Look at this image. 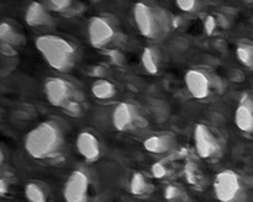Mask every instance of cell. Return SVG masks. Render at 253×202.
<instances>
[{
	"label": "cell",
	"mask_w": 253,
	"mask_h": 202,
	"mask_svg": "<svg viewBox=\"0 0 253 202\" xmlns=\"http://www.w3.org/2000/svg\"><path fill=\"white\" fill-rule=\"evenodd\" d=\"M64 135L56 121H44L30 131L25 138V149L35 159H46L61 150Z\"/></svg>",
	"instance_id": "1"
},
{
	"label": "cell",
	"mask_w": 253,
	"mask_h": 202,
	"mask_svg": "<svg viewBox=\"0 0 253 202\" xmlns=\"http://www.w3.org/2000/svg\"><path fill=\"white\" fill-rule=\"evenodd\" d=\"M36 48L49 67L61 73L72 70L77 52L71 42L56 34H42L36 38Z\"/></svg>",
	"instance_id": "2"
},
{
	"label": "cell",
	"mask_w": 253,
	"mask_h": 202,
	"mask_svg": "<svg viewBox=\"0 0 253 202\" xmlns=\"http://www.w3.org/2000/svg\"><path fill=\"white\" fill-rule=\"evenodd\" d=\"M133 19L140 34L150 39L162 38L170 29L169 14L162 7L138 2L133 7Z\"/></svg>",
	"instance_id": "3"
},
{
	"label": "cell",
	"mask_w": 253,
	"mask_h": 202,
	"mask_svg": "<svg viewBox=\"0 0 253 202\" xmlns=\"http://www.w3.org/2000/svg\"><path fill=\"white\" fill-rule=\"evenodd\" d=\"M214 192L220 202H245L241 179L232 170H224L215 176Z\"/></svg>",
	"instance_id": "4"
},
{
	"label": "cell",
	"mask_w": 253,
	"mask_h": 202,
	"mask_svg": "<svg viewBox=\"0 0 253 202\" xmlns=\"http://www.w3.org/2000/svg\"><path fill=\"white\" fill-rule=\"evenodd\" d=\"M44 94L48 102L53 106L69 107L74 95V88L71 83L61 78H49L44 83Z\"/></svg>",
	"instance_id": "5"
},
{
	"label": "cell",
	"mask_w": 253,
	"mask_h": 202,
	"mask_svg": "<svg viewBox=\"0 0 253 202\" xmlns=\"http://www.w3.org/2000/svg\"><path fill=\"white\" fill-rule=\"evenodd\" d=\"M116 34L114 22L106 16L91 17L88 24V37L91 46L96 48L106 46L114 39Z\"/></svg>",
	"instance_id": "6"
},
{
	"label": "cell",
	"mask_w": 253,
	"mask_h": 202,
	"mask_svg": "<svg viewBox=\"0 0 253 202\" xmlns=\"http://www.w3.org/2000/svg\"><path fill=\"white\" fill-rule=\"evenodd\" d=\"M89 177L83 170H74L67 179L63 189L66 202H88Z\"/></svg>",
	"instance_id": "7"
},
{
	"label": "cell",
	"mask_w": 253,
	"mask_h": 202,
	"mask_svg": "<svg viewBox=\"0 0 253 202\" xmlns=\"http://www.w3.org/2000/svg\"><path fill=\"white\" fill-rule=\"evenodd\" d=\"M194 144L198 155L204 159L214 157L220 149L219 139L211 128L204 123H198L194 130Z\"/></svg>",
	"instance_id": "8"
},
{
	"label": "cell",
	"mask_w": 253,
	"mask_h": 202,
	"mask_svg": "<svg viewBox=\"0 0 253 202\" xmlns=\"http://www.w3.org/2000/svg\"><path fill=\"white\" fill-rule=\"evenodd\" d=\"M184 81L188 91L193 98L203 100L209 98L211 94L212 80L209 74L202 69L195 68L188 70L184 75Z\"/></svg>",
	"instance_id": "9"
},
{
	"label": "cell",
	"mask_w": 253,
	"mask_h": 202,
	"mask_svg": "<svg viewBox=\"0 0 253 202\" xmlns=\"http://www.w3.org/2000/svg\"><path fill=\"white\" fill-rule=\"evenodd\" d=\"M77 150L88 162H94L100 157V144L95 135L88 131H83L77 137Z\"/></svg>",
	"instance_id": "10"
},
{
	"label": "cell",
	"mask_w": 253,
	"mask_h": 202,
	"mask_svg": "<svg viewBox=\"0 0 253 202\" xmlns=\"http://www.w3.org/2000/svg\"><path fill=\"white\" fill-rule=\"evenodd\" d=\"M235 123L242 132H253V99L244 95L235 111Z\"/></svg>",
	"instance_id": "11"
},
{
	"label": "cell",
	"mask_w": 253,
	"mask_h": 202,
	"mask_svg": "<svg viewBox=\"0 0 253 202\" xmlns=\"http://www.w3.org/2000/svg\"><path fill=\"white\" fill-rule=\"evenodd\" d=\"M137 117L136 107L130 102H120L113 112L114 127L118 131H126L133 125Z\"/></svg>",
	"instance_id": "12"
},
{
	"label": "cell",
	"mask_w": 253,
	"mask_h": 202,
	"mask_svg": "<svg viewBox=\"0 0 253 202\" xmlns=\"http://www.w3.org/2000/svg\"><path fill=\"white\" fill-rule=\"evenodd\" d=\"M25 21L29 26H43L52 22V16L49 15V10L44 4L40 2H31L27 6L25 12Z\"/></svg>",
	"instance_id": "13"
},
{
	"label": "cell",
	"mask_w": 253,
	"mask_h": 202,
	"mask_svg": "<svg viewBox=\"0 0 253 202\" xmlns=\"http://www.w3.org/2000/svg\"><path fill=\"white\" fill-rule=\"evenodd\" d=\"M174 137L170 135H151L145 140L143 145L147 152L153 154H162V153L169 152L174 147Z\"/></svg>",
	"instance_id": "14"
},
{
	"label": "cell",
	"mask_w": 253,
	"mask_h": 202,
	"mask_svg": "<svg viewBox=\"0 0 253 202\" xmlns=\"http://www.w3.org/2000/svg\"><path fill=\"white\" fill-rule=\"evenodd\" d=\"M91 93L96 99L105 100V99H111L113 96H115L116 88L111 81L105 80V79H99L91 86Z\"/></svg>",
	"instance_id": "15"
},
{
	"label": "cell",
	"mask_w": 253,
	"mask_h": 202,
	"mask_svg": "<svg viewBox=\"0 0 253 202\" xmlns=\"http://www.w3.org/2000/svg\"><path fill=\"white\" fill-rule=\"evenodd\" d=\"M0 39H1V43L10 44V46H14V44L17 46L24 42V37L6 21L0 25Z\"/></svg>",
	"instance_id": "16"
},
{
	"label": "cell",
	"mask_w": 253,
	"mask_h": 202,
	"mask_svg": "<svg viewBox=\"0 0 253 202\" xmlns=\"http://www.w3.org/2000/svg\"><path fill=\"white\" fill-rule=\"evenodd\" d=\"M142 64L146 71L150 74H156L160 70V59L155 49L146 47L142 52Z\"/></svg>",
	"instance_id": "17"
},
{
	"label": "cell",
	"mask_w": 253,
	"mask_h": 202,
	"mask_svg": "<svg viewBox=\"0 0 253 202\" xmlns=\"http://www.w3.org/2000/svg\"><path fill=\"white\" fill-rule=\"evenodd\" d=\"M148 182L147 179L141 172H135L130 180V191L131 194L136 195V196H142L148 191Z\"/></svg>",
	"instance_id": "18"
},
{
	"label": "cell",
	"mask_w": 253,
	"mask_h": 202,
	"mask_svg": "<svg viewBox=\"0 0 253 202\" xmlns=\"http://www.w3.org/2000/svg\"><path fill=\"white\" fill-rule=\"evenodd\" d=\"M236 54L239 61L244 66L253 69V43H249V42H242V43H240L237 46Z\"/></svg>",
	"instance_id": "19"
},
{
	"label": "cell",
	"mask_w": 253,
	"mask_h": 202,
	"mask_svg": "<svg viewBox=\"0 0 253 202\" xmlns=\"http://www.w3.org/2000/svg\"><path fill=\"white\" fill-rule=\"evenodd\" d=\"M25 196L29 202H46V194L40 185L30 182L25 186Z\"/></svg>",
	"instance_id": "20"
},
{
	"label": "cell",
	"mask_w": 253,
	"mask_h": 202,
	"mask_svg": "<svg viewBox=\"0 0 253 202\" xmlns=\"http://www.w3.org/2000/svg\"><path fill=\"white\" fill-rule=\"evenodd\" d=\"M46 7L48 10H52V11H66L68 7H71L72 1L69 0H51V1L44 2Z\"/></svg>",
	"instance_id": "21"
},
{
	"label": "cell",
	"mask_w": 253,
	"mask_h": 202,
	"mask_svg": "<svg viewBox=\"0 0 253 202\" xmlns=\"http://www.w3.org/2000/svg\"><path fill=\"white\" fill-rule=\"evenodd\" d=\"M175 5H177L182 11L192 12L194 11L195 7L199 6V2L195 1V0H178V1L175 2Z\"/></svg>",
	"instance_id": "22"
},
{
	"label": "cell",
	"mask_w": 253,
	"mask_h": 202,
	"mask_svg": "<svg viewBox=\"0 0 253 202\" xmlns=\"http://www.w3.org/2000/svg\"><path fill=\"white\" fill-rule=\"evenodd\" d=\"M168 174V169L162 163H156L152 165V175L157 179H163Z\"/></svg>",
	"instance_id": "23"
},
{
	"label": "cell",
	"mask_w": 253,
	"mask_h": 202,
	"mask_svg": "<svg viewBox=\"0 0 253 202\" xmlns=\"http://www.w3.org/2000/svg\"><path fill=\"white\" fill-rule=\"evenodd\" d=\"M178 196H179V189H178V187L168 186L167 189H166L165 197L167 200H170V201H173V200L178 199Z\"/></svg>",
	"instance_id": "24"
},
{
	"label": "cell",
	"mask_w": 253,
	"mask_h": 202,
	"mask_svg": "<svg viewBox=\"0 0 253 202\" xmlns=\"http://www.w3.org/2000/svg\"><path fill=\"white\" fill-rule=\"evenodd\" d=\"M215 27H216V21H215L214 17H211V16L207 17V20H205V22H204L205 32H207L208 34H211L212 32H214Z\"/></svg>",
	"instance_id": "25"
},
{
	"label": "cell",
	"mask_w": 253,
	"mask_h": 202,
	"mask_svg": "<svg viewBox=\"0 0 253 202\" xmlns=\"http://www.w3.org/2000/svg\"><path fill=\"white\" fill-rule=\"evenodd\" d=\"M1 52L2 54H5V56L7 57L16 56V51L12 48V46H10V44H6V43H1Z\"/></svg>",
	"instance_id": "26"
},
{
	"label": "cell",
	"mask_w": 253,
	"mask_h": 202,
	"mask_svg": "<svg viewBox=\"0 0 253 202\" xmlns=\"http://www.w3.org/2000/svg\"><path fill=\"white\" fill-rule=\"evenodd\" d=\"M6 192H7V184L6 181H5V179H1L0 180V194L4 196Z\"/></svg>",
	"instance_id": "27"
}]
</instances>
